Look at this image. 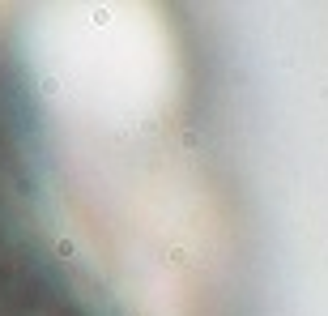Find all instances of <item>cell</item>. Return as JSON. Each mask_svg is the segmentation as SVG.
I'll return each mask as SVG.
<instances>
[{"label": "cell", "mask_w": 328, "mask_h": 316, "mask_svg": "<svg viewBox=\"0 0 328 316\" xmlns=\"http://www.w3.org/2000/svg\"><path fill=\"white\" fill-rule=\"evenodd\" d=\"M21 197H26V158H21L13 111L0 103V227H9V214Z\"/></svg>", "instance_id": "7a4b0ae2"}, {"label": "cell", "mask_w": 328, "mask_h": 316, "mask_svg": "<svg viewBox=\"0 0 328 316\" xmlns=\"http://www.w3.org/2000/svg\"><path fill=\"white\" fill-rule=\"evenodd\" d=\"M0 316H90L52 265L0 227Z\"/></svg>", "instance_id": "6da1fadb"}]
</instances>
